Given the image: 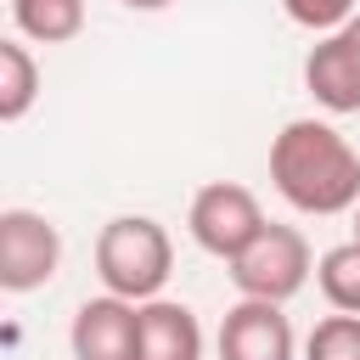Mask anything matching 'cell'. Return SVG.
<instances>
[{"instance_id": "1", "label": "cell", "mask_w": 360, "mask_h": 360, "mask_svg": "<svg viewBox=\"0 0 360 360\" xmlns=\"http://www.w3.org/2000/svg\"><path fill=\"white\" fill-rule=\"evenodd\" d=\"M270 180L287 208L315 219L360 208V152L326 118L281 124V135L270 141Z\"/></svg>"}, {"instance_id": "2", "label": "cell", "mask_w": 360, "mask_h": 360, "mask_svg": "<svg viewBox=\"0 0 360 360\" xmlns=\"http://www.w3.org/2000/svg\"><path fill=\"white\" fill-rule=\"evenodd\" d=\"M174 270V242L152 214H118L96 236V276L112 298L152 304Z\"/></svg>"}, {"instance_id": "3", "label": "cell", "mask_w": 360, "mask_h": 360, "mask_svg": "<svg viewBox=\"0 0 360 360\" xmlns=\"http://www.w3.org/2000/svg\"><path fill=\"white\" fill-rule=\"evenodd\" d=\"M264 208H259V197L248 191V186H236V180H214V186H202L197 197H191V208H186V231H191V242L202 248V253H214V259H242L259 236H264Z\"/></svg>"}, {"instance_id": "4", "label": "cell", "mask_w": 360, "mask_h": 360, "mask_svg": "<svg viewBox=\"0 0 360 360\" xmlns=\"http://www.w3.org/2000/svg\"><path fill=\"white\" fill-rule=\"evenodd\" d=\"M309 270H315V253H309V242H304L298 225H264V236L242 259H231L236 292L242 298H264V304L298 298L304 281H309Z\"/></svg>"}, {"instance_id": "5", "label": "cell", "mask_w": 360, "mask_h": 360, "mask_svg": "<svg viewBox=\"0 0 360 360\" xmlns=\"http://www.w3.org/2000/svg\"><path fill=\"white\" fill-rule=\"evenodd\" d=\"M62 264V231L34 208L0 214V287L6 292H39Z\"/></svg>"}, {"instance_id": "6", "label": "cell", "mask_w": 360, "mask_h": 360, "mask_svg": "<svg viewBox=\"0 0 360 360\" xmlns=\"http://www.w3.org/2000/svg\"><path fill=\"white\" fill-rule=\"evenodd\" d=\"M73 360H141V304L129 298H84L73 309V332H68Z\"/></svg>"}, {"instance_id": "7", "label": "cell", "mask_w": 360, "mask_h": 360, "mask_svg": "<svg viewBox=\"0 0 360 360\" xmlns=\"http://www.w3.org/2000/svg\"><path fill=\"white\" fill-rule=\"evenodd\" d=\"M298 338L281 304L264 298H236L219 321V360H292Z\"/></svg>"}, {"instance_id": "8", "label": "cell", "mask_w": 360, "mask_h": 360, "mask_svg": "<svg viewBox=\"0 0 360 360\" xmlns=\"http://www.w3.org/2000/svg\"><path fill=\"white\" fill-rule=\"evenodd\" d=\"M304 90L326 112H360V45H354L349 28L321 34V45H309V56H304Z\"/></svg>"}, {"instance_id": "9", "label": "cell", "mask_w": 360, "mask_h": 360, "mask_svg": "<svg viewBox=\"0 0 360 360\" xmlns=\"http://www.w3.org/2000/svg\"><path fill=\"white\" fill-rule=\"evenodd\" d=\"M141 360H202V326L186 304L152 298L141 304Z\"/></svg>"}, {"instance_id": "10", "label": "cell", "mask_w": 360, "mask_h": 360, "mask_svg": "<svg viewBox=\"0 0 360 360\" xmlns=\"http://www.w3.org/2000/svg\"><path fill=\"white\" fill-rule=\"evenodd\" d=\"M11 22L34 45H68L84 34V0H11Z\"/></svg>"}, {"instance_id": "11", "label": "cell", "mask_w": 360, "mask_h": 360, "mask_svg": "<svg viewBox=\"0 0 360 360\" xmlns=\"http://www.w3.org/2000/svg\"><path fill=\"white\" fill-rule=\"evenodd\" d=\"M34 101H39V62L28 56L22 39H0V124L28 118Z\"/></svg>"}, {"instance_id": "12", "label": "cell", "mask_w": 360, "mask_h": 360, "mask_svg": "<svg viewBox=\"0 0 360 360\" xmlns=\"http://www.w3.org/2000/svg\"><path fill=\"white\" fill-rule=\"evenodd\" d=\"M315 281H321V298L338 309V315H360V242H338L315 259Z\"/></svg>"}, {"instance_id": "13", "label": "cell", "mask_w": 360, "mask_h": 360, "mask_svg": "<svg viewBox=\"0 0 360 360\" xmlns=\"http://www.w3.org/2000/svg\"><path fill=\"white\" fill-rule=\"evenodd\" d=\"M304 360H360V315H326L304 338Z\"/></svg>"}, {"instance_id": "14", "label": "cell", "mask_w": 360, "mask_h": 360, "mask_svg": "<svg viewBox=\"0 0 360 360\" xmlns=\"http://www.w3.org/2000/svg\"><path fill=\"white\" fill-rule=\"evenodd\" d=\"M354 6H360V0H281V11H287L298 28H309V34H338V28L354 17Z\"/></svg>"}, {"instance_id": "15", "label": "cell", "mask_w": 360, "mask_h": 360, "mask_svg": "<svg viewBox=\"0 0 360 360\" xmlns=\"http://www.w3.org/2000/svg\"><path fill=\"white\" fill-rule=\"evenodd\" d=\"M129 11H163V6H174V0H124Z\"/></svg>"}, {"instance_id": "16", "label": "cell", "mask_w": 360, "mask_h": 360, "mask_svg": "<svg viewBox=\"0 0 360 360\" xmlns=\"http://www.w3.org/2000/svg\"><path fill=\"white\" fill-rule=\"evenodd\" d=\"M343 28H349V34H354V45H360V11H354V17L343 22Z\"/></svg>"}, {"instance_id": "17", "label": "cell", "mask_w": 360, "mask_h": 360, "mask_svg": "<svg viewBox=\"0 0 360 360\" xmlns=\"http://www.w3.org/2000/svg\"><path fill=\"white\" fill-rule=\"evenodd\" d=\"M354 242H360V208H354Z\"/></svg>"}]
</instances>
